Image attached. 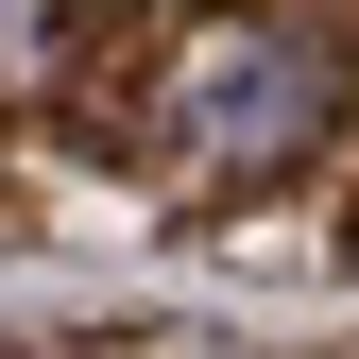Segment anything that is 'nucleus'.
Masks as SVG:
<instances>
[{
  "label": "nucleus",
  "instance_id": "1",
  "mask_svg": "<svg viewBox=\"0 0 359 359\" xmlns=\"http://www.w3.org/2000/svg\"><path fill=\"white\" fill-rule=\"evenodd\" d=\"M342 120H359V18H240V34H205V52L171 69L154 171L171 189H274Z\"/></svg>",
  "mask_w": 359,
  "mask_h": 359
},
{
  "label": "nucleus",
  "instance_id": "2",
  "mask_svg": "<svg viewBox=\"0 0 359 359\" xmlns=\"http://www.w3.org/2000/svg\"><path fill=\"white\" fill-rule=\"evenodd\" d=\"M69 69V18H34V0H0V86H52Z\"/></svg>",
  "mask_w": 359,
  "mask_h": 359
},
{
  "label": "nucleus",
  "instance_id": "3",
  "mask_svg": "<svg viewBox=\"0 0 359 359\" xmlns=\"http://www.w3.org/2000/svg\"><path fill=\"white\" fill-rule=\"evenodd\" d=\"M103 359H240V342H103Z\"/></svg>",
  "mask_w": 359,
  "mask_h": 359
}]
</instances>
